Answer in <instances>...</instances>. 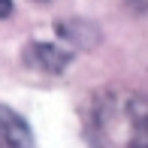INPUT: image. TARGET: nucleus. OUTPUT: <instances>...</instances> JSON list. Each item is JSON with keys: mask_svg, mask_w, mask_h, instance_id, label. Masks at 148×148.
<instances>
[{"mask_svg": "<svg viewBox=\"0 0 148 148\" xmlns=\"http://www.w3.org/2000/svg\"><path fill=\"white\" fill-rule=\"evenodd\" d=\"M27 60L36 70H45V73H60L66 64H70V55L58 45H45V42H33L27 49Z\"/></svg>", "mask_w": 148, "mask_h": 148, "instance_id": "obj_2", "label": "nucleus"}, {"mask_svg": "<svg viewBox=\"0 0 148 148\" xmlns=\"http://www.w3.org/2000/svg\"><path fill=\"white\" fill-rule=\"evenodd\" d=\"M12 15V0H0V18Z\"/></svg>", "mask_w": 148, "mask_h": 148, "instance_id": "obj_3", "label": "nucleus"}, {"mask_svg": "<svg viewBox=\"0 0 148 148\" xmlns=\"http://www.w3.org/2000/svg\"><path fill=\"white\" fill-rule=\"evenodd\" d=\"M0 148H33L27 121L15 115L9 106H0Z\"/></svg>", "mask_w": 148, "mask_h": 148, "instance_id": "obj_1", "label": "nucleus"}]
</instances>
